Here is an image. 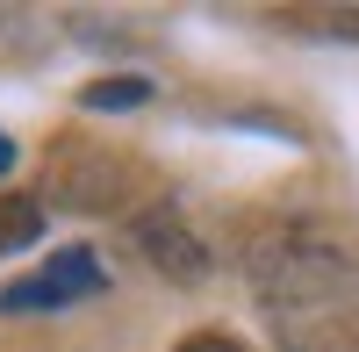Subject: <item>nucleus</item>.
Here are the masks:
<instances>
[{"instance_id": "obj_1", "label": "nucleus", "mask_w": 359, "mask_h": 352, "mask_svg": "<svg viewBox=\"0 0 359 352\" xmlns=\"http://www.w3.org/2000/svg\"><path fill=\"white\" fill-rule=\"evenodd\" d=\"M245 280L280 324H309V316H338L359 302V259L316 223H273L245 238Z\"/></svg>"}, {"instance_id": "obj_2", "label": "nucleus", "mask_w": 359, "mask_h": 352, "mask_svg": "<svg viewBox=\"0 0 359 352\" xmlns=\"http://www.w3.org/2000/svg\"><path fill=\"white\" fill-rule=\"evenodd\" d=\"M130 245H137L144 266H151L158 280H172V287H201L208 273H216V252L201 245V230L180 209H137L130 216Z\"/></svg>"}, {"instance_id": "obj_3", "label": "nucleus", "mask_w": 359, "mask_h": 352, "mask_svg": "<svg viewBox=\"0 0 359 352\" xmlns=\"http://www.w3.org/2000/svg\"><path fill=\"white\" fill-rule=\"evenodd\" d=\"M108 273H101V259L86 252V245H65V252H50V266L36 273H22L0 287V316H43V309H72L86 295H101Z\"/></svg>"}, {"instance_id": "obj_4", "label": "nucleus", "mask_w": 359, "mask_h": 352, "mask_svg": "<svg viewBox=\"0 0 359 352\" xmlns=\"http://www.w3.org/2000/svg\"><path fill=\"white\" fill-rule=\"evenodd\" d=\"M130 194V165L123 158H86V151H57V201L65 209H115Z\"/></svg>"}, {"instance_id": "obj_5", "label": "nucleus", "mask_w": 359, "mask_h": 352, "mask_svg": "<svg viewBox=\"0 0 359 352\" xmlns=\"http://www.w3.org/2000/svg\"><path fill=\"white\" fill-rule=\"evenodd\" d=\"M43 238V201L36 194H0V252H22Z\"/></svg>"}, {"instance_id": "obj_6", "label": "nucleus", "mask_w": 359, "mask_h": 352, "mask_svg": "<svg viewBox=\"0 0 359 352\" xmlns=\"http://www.w3.org/2000/svg\"><path fill=\"white\" fill-rule=\"evenodd\" d=\"M144 101H151V79H137V72H115V79L79 86V108H101V115H123V108H144Z\"/></svg>"}, {"instance_id": "obj_7", "label": "nucleus", "mask_w": 359, "mask_h": 352, "mask_svg": "<svg viewBox=\"0 0 359 352\" xmlns=\"http://www.w3.org/2000/svg\"><path fill=\"white\" fill-rule=\"evenodd\" d=\"M172 352H245V338H230V331H187Z\"/></svg>"}, {"instance_id": "obj_8", "label": "nucleus", "mask_w": 359, "mask_h": 352, "mask_svg": "<svg viewBox=\"0 0 359 352\" xmlns=\"http://www.w3.org/2000/svg\"><path fill=\"white\" fill-rule=\"evenodd\" d=\"M8 165H15V137L0 130V180H8Z\"/></svg>"}]
</instances>
